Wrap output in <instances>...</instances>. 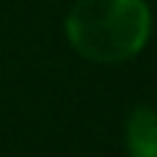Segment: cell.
<instances>
[{
    "mask_svg": "<svg viewBox=\"0 0 157 157\" xmlns=\"http://www.w3.org/2000/svg\"><path fill=\"white\" fill-rule=\"evenodd\" d=\"M152 33L146 0H77L66 14V39L75 52L94 63L135 58Z\"/></svg>",
    "mask_w": 157,
    "mask_h": 157,
    "instance_id": "6da1fadb",
    "label": "cell"
},
{
    "mask_svg": "<svg viewBox=\"0 0 157 157\" xmlns=\"http://www.w3.org/2000/svg\"><path fill=\"white\" fill-rule=\"evenodd\" d=\"M130 157H157V110L149 105H138L127 116L124 127Z\"/></svg>",
    "mask_w": 157,
    "mask_h": 157,
    "instance_id": "7a4b0ae2",
    "label": "cell"
}]
</instances>
